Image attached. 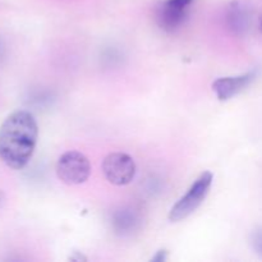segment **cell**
<instances>
[{
    "instance_id": "obj_1",
    "label": "cell",
    "mask_w": 262,
    "mask_h": 262,
    "mask_svg": "<svg viewBox=\"0 0 262 262\" xmlns=\"http://www.w3.org/2000/svg\"><path fill=\"white\" fill-rule=\"evenodd\" d=\"M37 137L35 117L26 110L13 112L0 125V160L10 169H23L35 152Z\"/></svg>"
},
{
    "instance_id": "obj_2",
    "label": "cell",
    "mask_w": 262,
    "mask_h": 262,
    "mask_svg": "<svg viewBox=\"0 0 262 262\" xmlns=\"http://www.w3.org/2000/svg\"><path fill=\"white\" fill-rule=\"evenodd\" d=\"M212 181H214V176L211 171H204L189 187L187 193L171 207L169 212V220L171 223H178L193 214L209 194Z\"/></svg>"
},
{
    "instance_id": "obj_3",
    "label": "cell",
    "mask_w": 262,
    "mask_h": 262,
    "mask_svg": "<svg viewBox=\"0 0 262 262\" xmlns=\"http://www.w3.org/2000/svg\"><path fill=\"white\" fill-rule=\"evenodd\" d=\"M91 174V164L83 154L68 151L59 158L56 163V176L63 183L74 186L82 184Z\"/></svg>"
},
{
    "instance_id": "obj_4",
    "label": "cell",
    "mask_w": 262,
    "mask_h": 262,
    "mask_svg": "<svg viewBox=\"0 0 262 262\" xmlns=\"http://www.w3.org/2000/svg\"><path fill=\"white\" fill-rule=\"evenodd\" d=\"M102 173L114 186H127L136 176L135 160L124 152L109 154L102 161Z\"/></svg>"
},
{
    "instance_id": "obj_5",
    "label": "cell",
    "mask_w": 262,
    "mask_h": 262,
    "mask_svg": "<svg viewBox=\"0 0 262 262\" xmlns=\"http://www.w3.org/2000/svg\"><path fill=\"white\" fill-rule=\"evenodd\" d=\"M193 0H166L159 7L156 20L166 32H174L186 22L189 5Z\"/></svg>"
},
{
    "instance_id": "obj_6",
    "label": "cell",
    "mask_w": 262,
    "mask_h": 262,
    "mask_svg": "<svg viewBox=\"0 0 262 262\" xmlns=\"http://www.w3.org/2000/svg\"><path fill=\"white\" fill-rule=\"evenodd\" d=\"M255 71L237 77H222V78H217L216 81H214L212 90L215 91L220 101H228L232 97L237 96L243 90L247 89L255 81Z\"/></svg>"
},
{
    "instance_id": "obj_7",
    "label": "cell",
    "mask_w": 262,
    "mask_h": 262,
    "mask_svg": "<svg viewBox=\"0 0 262 262\" xmlns=\"http://www.w3.org/2000/svg\"><path fill=\"white\" fill-rule=\"evenodd\" d=\"M141 217L133 209H120L114 212L112 217V225L115 233L119 235H129L138 229Z\"/></svg>"
},
{
    "instance_id": "obj_8",
    "label": "cell",
    "mask_w": 262,
    "mask_h": 262,
    "mask_svg": "<svg viewBox=\"0 0 262 262\" xmlns=\"http://www.w3.org/2000/svg\"><path fill=\"white\" fill-rule=\"evenodd\" d=\"M228 27L235 35H243L250 25V13L248 9L239 2H234L229 5L227 12Z\"/></svg>"
},
{
    "instance_id": "obj_9",
    "label": "cell",
    "mask_w": 262,
    "mask_h": 262,
    "mask_svg": "<svg viewBox=\"0 0 262 262\" xmlns=\"http://www.w3.org/2000/svg\"><path fill=\"white\" fill-rule=\"evenodd\" d=\"M251 245H252L255 252L262 258V228L252 233V237H251Z\"/></svg>"
},
{
    "instance_id": "obj_10",
    "label": "cell",
    "mask_w": 262,
    "mask_h": 262,
    "mask_svg": "<svg viewBox=\"0 0 262 262\" xmlns=\"http://www.w3.org/2000/svg\"><path fill=\"white\" fill-rule=\"evenodd\" d=\"M168 260V252L165 250H160L159 252H156V255L151 258V261L154 262H164Z\"/></svg>"
},
{
    "instance_id": "obj_11",
    "label": "cell",
    "mask_w": 262,
    "mask_h": 262,
    "mask_svg": "<svg viewBox=\"0 0 262 262\" xmlns=\"http://www.w3.org/2000/svg\"><path fill=\"white\" fill-rule=\"evenodd\" d=\"M3 53H4V43H3L2 38H0V58L3 56Z\"/></svg>"
},
{
    "instance_id": "obj_12",
    "label": "cell",
    "mask_w": 262,
    "mask_h": 262,
    "mask_svg": "<svg viewBox=\"0 0 262 262\" xmlns=\"http://www.w3.org/2000/svg\"><path fill=\"white\" fill-rule=\"evenodd\" d=\"M260 30H261V32H262V17H261V19H260Z\"/></svg>"
}]
</instances>
